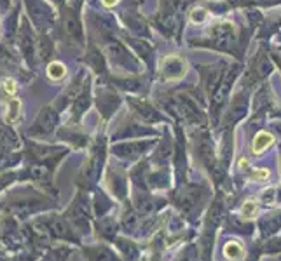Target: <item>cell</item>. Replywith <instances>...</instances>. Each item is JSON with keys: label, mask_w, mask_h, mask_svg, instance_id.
I'll use <instances>...</instances> for the list:
<instances>
[{"label": "cell", "mask_w": 281, "mask_h": 261, "mask_svg": "<svg viewBox=\"0 0 281 261\" xmlns=\"http://www.w3.org/2000/svg\"><path fill=\"white\" fill-rule=\"evenodd\" d=\"M77 7L70 6V4H65L63 7H60V14L56 18V25H54V35L60 42L68 44L74 49H80L86 44L84 39V27L82 21H80Z\"/></svg>", "instance_id": "1"}, {"label": "cell", "mask_w": 281, "mask_h": 261, "mask_svg": "<svg viewBox=\"0 0 281 261\" xmlns=\"http://www.w3.org/2000/svg\"><path fill=\"white\" fill-rule=\"evenodd\" d=\"M37 42H39V32L35 30L34 23L27 14L21 16L20 30H18L16 44H18V53L21 54L25 65L35 72L37 70L39 53H37Z\"/></svg>", "instance_id": "2"}, {"label": "cell", "mask_w": 281, "mask_h": 261, "mask_svg": "<svg viewBox=\"0 0 281 261\" xmlns=\"http://www.w3.org/2000/svg\"><path fill=\"white\" fill-rule=\"evenodd\" d=\"M89 103H91V87L89 82L86 80L84 87L80 89V93L75 96V99L72 101V115H74L75 120H79L82 117V113L89 108Z\"/></svg>", "instance_id": "3"}, {"label": "cell", "mask_w": 281, "mask_h": 261, "mask_svg": "<svg viewBox=\"0 0 281 261\" xmlns=\"http://www.w3.org/2000/svg\"><path fill=\"white\" fill-rule=\"evenodd\" d=\"M222 254H224V258L227 261H241L244 258V254H246V251H244L243 244H241L239 240H227L224 244V247H222Z\"/></svg>", "instance_id": "4"}, {"label": "cell", "mask_w": 281, "mask_h": 261, "mask_svg": "<svg viewBox=\"0 0 281 261\" xmlns=\"http://www.w3.org/2000/svg\"><path fill=\"white\" fill-rule=\"evenodd\" d=\"M84 63L89 66L91 70H94L96 73L105 72V58H103V54L100 53V49H96L94 46H91L89 49H87Z\"/></svg>", "instance_id": "5"}, {"label": "cell", "mask_w": 281, "mask_h": 261, "mask_svg": "<svg viewBox=\"0 0 281 261\" xmlns=\"http://www.w3.org/2000/svg\"><path fill=\"white\" fill-rule=\"evenodd\" d=\"M46 77L51 82H61L67 77V66L58 60H51L46 65Z\"/></svg>", "instance_id": "6"}, {"label": "cell", "mask_w": 281, "mask_h": 261, "mask_svg": "<svg viewBox=\"0 0 281 261\" xmlns=\"http://www.w3.org/2000/svg\"><path fill=\"white\" fill-rule=\"evenodd\" d=\"M281 228V212H272V214L265 216L260 221V231L262 235H271L274 231H278Z\"/></svg>", "instance_id": "7"}, {"label": "cell", "mask_w": 281, "mask_h": 261, "mask_svg": "<svg viewBox=\"0 0 281 261\" xmlns=\"http://www.w3.org/2000/svg\"><path fill=\"white\" fill-rule=\"evenodd\" d=\"M163 205V200H159V198H154V197H144L140 200V204H138V214H144V216H149L152 214V212H156L158 209Z\"/></svg>", "instance_id": "8"}, {"label": "cell", "mask_w": 281, "mask_h": 261, "mask_svg": "<svg viewBox=\"0 0 281 261\" xmlns=\"http://www.w3.org/2000/svg\"><path fill=\"white\" fill-rule=\"evenodd\" d=\"M272 141H274V139H272V136L269 134V132H264V131L258 132L253 139V145H251V152H253L255 155H260L267 146L272 145Z\"/></svg>", "instance_id": "9"}, {"label": "cell", "mask_w": 281, "mask_h": 261, "mask_svg": "<svg viewBox=\"0 0 281 261\" xmlns=\"http://www.w3.org/2000/svg\"><path fill=\"white\" fill-rule=\"evenodd\" d=\"M257 212H258V204L255 200H246L239 209V216H241V219H244V221L253 219L255 216H257Z\"/></svg>", "instance_id": "10"}, {"label": "cell", "mask_w": 281, "mask_h": 261, "mask_svg": "<svg viewBox=\"0 0 281 261\" xmlns=\"http://www.w3.org/2000/svg\"><path fill=\"white\" fill-rule=\"evenodd\" d=\"M122 226H124V228H126L127 231H133L134 228H136V226H138V216H136V212H129V214L124 216Z\"/></svg>", "instance_id": "11"}, {"label": "cell", "mask_w": 281, "mask_h": 261, "mask_svg": "<svg viewBox=\"0 0 281 261\" xmlns=\"http://www.w3.org/2000/svg\"><path fill=\"white\" fill-rule=\"evenodd\" d=\"M281 251V237H271L265 244V252H279Z\"/></svg>", "instance_id": "12"}, {"label": "cell", "mask_w": 281, "mask_h": 261, "mask_svg": "<svg viewBox=\"0 0 281 261\" xmlns=\"http://www.w3.org/2000/svg\"><path fill=\"white\" fill-rule=\"evenodd\" d=\"M262 202H264L265 205H272L276 202V190L274 188H269L267 192H264V195H262Z\"/></svg>", "instance_id": "13"}, {"label": "cell", "mask_w": 281, "mask_h": 261, "mask_svg": "<svg viewBox=\"0 0 281 261\" xmlns=\"http://www.w3.org/2000/svg\"><path fill=\"white\" fill-rule=\"evenodd\" d=\"M267 174H269V172L265 171V169H262V171H255V172H253V176H255V178H257V179H264V178H267Z\"/></svg>", "instance_id": "14"}, {"label": "cell", "mask_w": 281, "mask_h": 261, "mask_svg": "<svg viewBox=\"0 0 281 261\" xmlns=\"http://www.w3.org/2000/svg\"><path fill=\"white\" fill-rule=\"evenodd\" d=\"M117 2H119V0H101V4H103L105 7H114Z\"/></svg>", "instance_id": "15"}, {"label": "cell", "mask_w": 281, "mask_h": 261, "mask_svg": "<svg viewBox=\"0 0 281 261\" xmlns=\"http://www.w3.org/2000/svg\"><path fill=\"white\" fill-rule=\"evenodd\" d=\"M51 2H53L54 6H56L58 9H60V7H63L65 4H68V0H51Z\"/></svg>", "instance_id": "16"}, {"label": "cell", "mask_w": 281, "mask_h": 261, "mask_svg": "<svg viewBox=\"0 0 281 261\" xmlns=\"http://www.w3.org/2000/svg\"><path fill=\"white\" fill-rule=\"evenodd\" d=\"M0 14H2V11H0ZM4 40V20L2 16H0V42Z\"/></svg>", "instance_id": "17"}, {"label": "cell", "mask_w": 281, "mask_h": 261, "mask_svg": "<svg viewBox=\"0 0 281 261\" xmlns=\"http://www.w3.org/2000/svg\"><path fill=\"white\" fill-rule=\"evenodd\" d=\"M2 98H6V96H4V93H2V89H0V99H2Z\"/></svg>", "instance_id": "18"}]
</instances>
